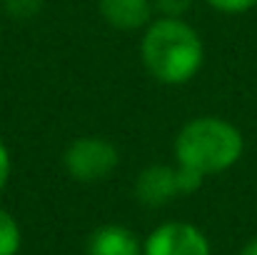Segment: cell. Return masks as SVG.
<instances>
[{
  "instance_id": "cell-1",
  "label": "cell",
  "mask_w": 257,
  "mask_h": 255,
  "mask_svg": "<svg viewBox=\"0 0 257 255\" xmlns=\"http://www.w3.org/2000/svg\"><path fill=\"white\" fill-rule=\"evenodd\" d=\"M145 70L163 85L190 83L205 63V43L200 33L182 18L153 20L140 43Z\"/></svg>"
},
{
  "instance_id": "cell-2",
  "label": "cell",
  "mask_w": 257,
  "mask_h": 255,
  "mask_svg": "<svg viewBox=\"0 0 257 255\" xmlns=\"http://www.w3.org/2000/svg\"><path fill=\"white\" fill-rule=\"evenodd\" d=\"M245 153V138L237 125L217 115H200L187 120L172 145L180 168L197 170L200 175H217L235 168Z\"/></svg>"
},
{
  "instance_id": "cell-3",
  "label": "cell",
  "mask_w": 257,
  "mask_h": 255,
  "mask_svg": "<svg viewBox=\"0 0 257 255\" xmlns=\"http://www.w3.org/2000/svg\"><path fill=\"white\" fill-rule=\"evenodd\" d=\"M117 163H120L117 148L100 135L75 138L63 153V165L68 170V175L78 183L105 180L117 168Z\"/></svg>"
},
{
  "instance_id": "cell-4",
  "label": "cell",
  "mask_w": 257,
  "mask_h": 255,
  "mask_svg": "<svg viewBox=\"0 0 257 255\" xmlns=\"http://www.w3.org/2000/svg\"><path fill=\"white\" fill-rule=\"evenodd\" d=\"M143 255H212V245L197 225L170 220L145 238Z\"/></svg>"
},
{
  "instance_id": "cell-5",
  "label": "cell",
  "mask_w": 257,
  "mask_h": 255,
  "mask_svg": "<svg viewBox=\"0 0 257 255\" xmlns=\"http://www.w3.org/2000/svg\"><path fill=\"white\" fill-rule=\"evenodd\" d=\"M180 195V185H177V165H148L138 175L135 180V198L148 205V208H160L168 205Z\"/></svg>"
},
{
  "instance_id": "cell-6",
  "label": "cell",
  "mask_w": 257,
  "mask_h": 255,
  "mask_svg": "<svg viewBox=\"0 0 257 255\" xmlns=\"http://www.w3.org/2000/svg\"><path fill=\"white\" fill-rule=\"evenodd\" d=\"M102 20L115 30H140L153 23V0H97Z\"/></svg>"
},
{
  "instance_id": "cell-7",
  "label": "cell",
  "mask_w": 257,
  "mask_h": 255,
  "mask_svg": "<svg viewBox=\"0 0 257 255\" xmlns=\"http://www.w3.org/2000/svg\"><path fill=\"white\" fill-rule=\"evenodd\" d=\"M87 255H143V243L130 228L107 223L92 230Z\"/></svg>"
},
{
  "instance_id": "cell-8",
  "label": "cell",
  "mask_w": 257,
  "mask_h": 255,
  "mask_svg": "<svg viewBox=\"0 0 257 255\" xmlns=\"http://www.w3.org/2000/svg\"><path fill=\"white\" fill-rule=\"evenodd\" d=\"M23 245V230L18 225V220L0 208V255H18Z\"/></svg>"
},
{
  "instance_id": "cell-9",
  "label": "cell",
  "mask_w": 257,
  "mask_h": 255,
  "mask_svg": "<svg viewBox=\"0 0 257 255\" xmlns=\"http://www.w3.org/2000/svg\"><path fill=\"white\" fill-rule=\"evenodd\" d=\"M5 13L15 20H33L45 8V0H3Z\"/></svg>"
},
{
  "instance_id": "cell-10",
  "label": "cell",
  "mask_w": 257,
  "mask_h": 255,
  "mask_svg": "<svg viewBox=\"0 0 257 255\" xmlns=\"http://www.w3.org/2000/svg\"><path fill=\"white\" fill-rule=\"evenodd\" d=\"M210 8H215L217 13H225V15H240V13H247L257 8V0H205Z\"/></svg>"
},
{
  "instance_id": "cell-11",
  "label": "cell",
  "mask_w": 257,
  "mask_h": 255,
  "mask_svg": "<svg viewBox=\"0 0 257 255\" xmlns=\"http://www.w3.org/2000/svg\"><path fill=\"white\" fill-rule=\"evenodd\" d=\"M202 180H205V175H200L197 170L180 168V165H177V185H180V195H190V193L200 190V188H202Z\"/></svg>"
},
{
  "instance_id": "cell-12",
  "label": "cell",
  "mask_w": 257,
  "mask_h": 255,
  "mask_svg": "<svg viewBox=\"0 0 257 255\" xmlns=\"http://www.w3.org/2000/svg\"><path fill=\"white\" fill-rule=\"evenodd\" d=\"M190 5L192 0H153V8L163 18H182V13H187Z\"/></svg>"
},
{
  "instance_id": "cell-13",
  "label": "cell",
  "mask_w": 257,
  "mask_h": 255,
  "mask_svg": "<svg viewBox=\"0 0 257 255\" xmlns=\"http://www.w3.org/2000/svg\"><path fill=\"white\" fill-rule=\"evenodd\" d=\"M10 168H13L10 150H8L5 140L0 138V193L5 190V185H8V180H10Z\"/></svg>"
},
{
  "instance_id": "cell-14",
  "label": "cell",
  "mask_w": 257,
  "mask_h": 255,
  "mask_svg": "<svg viewBox=\"0 0 257 255\" xmlns=\"http://www.w3.org/2000/svg\"><path fill=\"white\" fill-rule=\"evenodd\" d=\"M240 255H257V238H252V240H247V243L242 245V250H240Z\"/></svg>"
}]
</instances>
